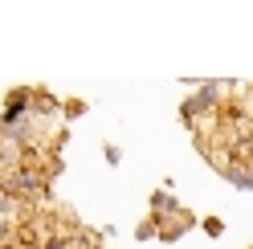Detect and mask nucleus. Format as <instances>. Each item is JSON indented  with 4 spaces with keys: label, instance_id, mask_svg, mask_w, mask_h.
Wrapping results in <instances>:
<instances>
[{
    "label": "nucleus",
    "instance_id": "f257e3e1",
    "mask_svg": "<svg viewBox=\"0 0 253 249\" xmlns=\"http://www.w3.org/2000/svg\"><path fill=\"white\" fill-rule=\"evenodd\" d=\"M0 188H4L8 196H17L21 205H29L33 196L45 192V172H41V167H25V164H4Z\"/></svg>",
    "mask_w": 253,
    "mask_h": 249
},
{
    "label": "nucleus",
    "instance_id": "f03ea898",
    "mask_svg": "<svg viewBox=\"0 0 253 249\" xmlns=\"http://www.w3.org/2000/svg\"><path fill=\"white\" fill-rule=\"evenodd\" d=\"M33 94L37 90H12L4 111H0V127H25L29 115H33Z\"/></svg>",
    "mask_w": 253,
    "mask_h": 249
},
{
    "label": "nucleus",
    "instance_id": "7ed1b4c3",
    "mask_svg": "<svg viewBox=\"0 0 253 249\" xmlns=\"http://www.w3.org/2000/svg\"><path fill=\"white\" fill-rule=\"evenodd\" d=\"M225 176H229V184H237L241 192L253 188V164H249V160H233V164H225Z\"/></svg>",
    "mask_w": 253,
    "mask_h": 249
},
{
    "label": "nucleus",
    "instance_id": "20e7f679",
    "mask_svg": "<svg viewBox=\"0 0 253 249\" xmlns=\"http://www.w3.org/2000/svg\"><path fill=\"white\" fill-rule=\"evenodd\" d=\"M74 249H82V245H74Z\"/></svg>",
    "mask_w": 253,
    "mask_h": 249
}]
</instances>
